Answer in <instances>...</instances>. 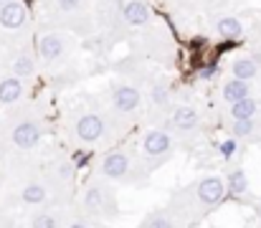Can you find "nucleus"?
<instances>
[{
    "label": "nucleus",
    "mask_w": 261,
    "mask_h": 228,
    "mask_svg": "<svg viewBox=\"0 0 261 228\" xmlns=\"http://www.w3.org/2000/svg\"><path fill=\"white\" fill-rule=\"evenodd\" d=\"M226 198L228 195H226L223 178L205 175V178H198V180L188 183L185 188L175 190L173 198L165 203V208H170L177 218H182L188 226H193L195 221H200L211 211H216Z\"/></svg>",
    "instance_id": "nucleus-1"
},
{
    "label": "nucleus",
    "mask_w": 261,
    "mask_h": 228,
    "mask_svg": "<svg viewBox=\"0 0 261 228\" xmlns=\"http://www.w3.org/2000/svg\"><path fill=\"white\" fill-rule=\"evenodd\" d=\"M82 213L84 218L107 223L119 218V200L114 195L112 183L101 180V178H91L84 190H82Z\"/></svg>",
    "instance_id": "nucleus-2"
},
{
    "label": "nucleus",
    "mask_w": 261,
    "mask_h": 228,
    "mask_svg": "<svg viewBox=\"0 0 261 228\" xmlns=\"http://www.w3.org/2000/svg\"><path fill=\"white\" fill-rule=\"evenodd\" d=\"M175 152L173 135L165 130H147L142 137V165L147 170L163 167Z\"/></svg>",
    "instance_id": "nucleus-3"
},
{
    "label": "nucleus",
    "mask_w": 261,
    "mask_h": 228,
    "mask_svg": "<svg viewBox=\"0 0 261 228\" xmlns=\"http://www.w3.org/2000/svg\"><path fill=\"white\" fill-rule=\"evenodd\" d=\"M137 165L124 150H109L99 162V178L107 183H137Z\"/></svg>",
    "instance_id": "nucleus-4"
},
{
    "label": "nucleus",
    "mask_w": 261,
    "mask_h": 228,
    "mask_svg": "<svg viewBox=\"0 0 261 228\" xmlns=\"http://www.w3.org/2000/svg\"><path fill=\"white\" fill-rule=\"evenodd\" d=\"M104 135H107V122H104V117L96 114V112L82 114L79 122H76V127H74V137H76L82 145H96V142L104 140Z\"/></svg>",
    "instance_id": "nucleus-5"
},
{
    "label": "nucleus",
    "mask_w": 261,
    "mask_h": 228,
    "mask_svg": "<svg viewBox=\"0 0 261 228\" xmlns=\"http://www.w3.org/2000/svg\"><path fill=\"white\" fill-rule=\"evenodd\" d=\"M109 102L119 114H132L142 104V91L132 84H112L109 89Z\"/></svg>",
    "instance_id": "nucleus-6"
},
{
    "label": "nucleus",
    "mask_w": 261,
    "mask_h": 228,
    "mask_svg": "<svg viewBox=\"0 0 261 228\" xmlns=\"http://www.w3.org/2000/svg\"><path fill=\"white\" fill-rule=\"evenodd\" d=\"M41 137H43V127H41V122H36V119H20V122L10 130V142H13L18 150H33V147H38Z\"/></svg>",
    "instance_id": "nucleus-7"
},
{
    "label": "nucleus",
    "mask_w": 261,
    "mask_h": 228,
    "mask_svg": "<svg viewBox=\"0 0 261 228\" xmlns=\"http://www.w3.org/2000/svg\"><path fill=\"white\" fill-rule=\"evenodd\" d=\"M69 46H66V38L61 33H43L38 38V56L46 61V64H56L66 56Z\"/></svg>",
    "instance_id": "nucleus-8"
},
{
    "label": "nucleus",
    "mask_w": 261,
    "mask_h": 228,
    "mask_svg": "<svg viewBox=\"0 0 261 228\" xmlns=\"http://www.w3.org/2000/svg\"><path fill=\"white\" fill-rule=\"evenodd\" d=\"M135 228H190L182 218H177L170 208H158V211H152V213H147L140 223Z\"/></svg>",
    "instance_id": "nucleus-9"
},
{
    "label": "nucleus",
    "mask_w": 261,
    "mask_h": 228,
    "mask_svg": "<svg viewBox=\"0 0 261 228\" xmlns=\"http://www.w3.org/2000/svg\"><path fill=\"white\" fill-rule=\"evenodd\" d=\"M28 20V8L20 3V0H10L0 8V26L8 28V31H18L23 28Z\"/></svg>",
    "instance_id": "nucleus-10"
},
{
    "label": "nucleus",
    "mask_w": 261,
    "mask_h": 228,
    "mask_svg": "<svg viewBox=\"0 0 261 228\" xmlns=\"http://www.w3.org/2000/svg\"><path fill=\"white\" fill-rule=\"evenodd\" d=\"M226 195H231L233 200H246L249 195V178L244 167H231L226 175Z\"/></svg>",
    "instance_id": "nucleus-11"
},
{
    "label": "nucleus",
    "mask_w": 261,
    "mask_h": 228,
    "mask_svg": "<svg viewBox=\"0 0 261 228\" xmlns=\"http://www.w3.org/2000/svg\"><path fill=\"white\" fill-rule=\"evenodd\" d=\"M122 18L127 26H147L150 18H152V10L145 0H127L124 8H122Z\"/></svg>",
    "instance_id": "nucleus-12"
},
{
    "label": "nucleus",
    "mask_w": 261,
    "mask_h": 228,
    "mask_svg": "<svg viewBox=\"0 0 261 228\" xmlns=\"http://www.w3.org/2000/svg\"><path fill=\"white\" fill-rule=\"evenodd\" d=\"M200 112L195 109V107H188V104H182V107H175L173 109V117H170V122H173V127L177 130H182V132H190V130H195L198 124H200Z\"/></svg>",
    "instance_id": "nucleus-13"
},
{
    "label": "nucleus",
    "mask_w": 261,
    "mask_h": 228,
    "mask_svg": "<svg viewBox=\"0 0 261 228\" xmlns=\"http://www.w3.org/2000/svg\"><path fill=\"white\" fill-rule=\"evenodd\" d=\"M20 203L23 206H31V208H36V206H46L48 203V188L43 185V183H38V180H33V183H25L23 188H20Z\"/></svg>",
    "instance_id": "nucleus-14"
},
{
    "label": "nucleus",
    "mask_w": 261,
    "mask_h": 228,
    "mask_svg": "<svg viewBox=\"0 0 261 228\" xmlns=\"http://www.w3.org/2000/svg\"><path fill=\"white\" fill-rule=\"evenodd\" d=\"M231 74L233 79H239V81H254V79H259L261 74V66L256 64V59L254 56H239L233 64H231Z\"/></svg>",
    "instance_id": "nucleus-15"
},
{
    "label": "nucleus",
    "mask_w": 261,
    "mask_h": 228,
    "mask_svg": "<svg viewBox=\"0 0 261 228\" xmlns=\"http://www.w3.org/2000/svg\"><path fill=\"white\" fill-rule=\"evenodd\" d=\"M23 94H25V86H23L20 79H15V76L0 79V104H5V107L15 104V102L23 99Z\"/></svg>",
    "instance_id": "nucleus-16"
},
{
    "label": "nucleus",
    "mask_w": 261,
    "mask_h": 228,
    "mask_svg": "<svg viewBox=\"0 0 261 228\" xmlns=\"http://www.w3.org/2000/svg\"><path fill=\"white\" fill-rule=\"evenodd\" d=\"M221 96L226 104H236V102H244L251 96V86L246 81H239V79H228L221 89Z\"/></svg>",
    "instance_id": "nucleus-17"
},
{
    "label": "nucleus",
    "mask_w": 261,
    "mask_h": 228,
    "mask_svg": "<svg viewBox=\"0 0 261 228\" xmlns=\"http://www.w3.org/2000/svg\"><path fill=\"white\" fill-rule=\"evenodd\" d=\"M231 119L233 122H249V119H256V114H259V102L254 99V96H249V99H244V102H236V104H231Z\"/></svg>",
    "instance_id": "nucleus-18"
},
{
    "label": "nucleus",
    "mask_w": 261,
    "mask_h": 228,
    "mask_svg": "<svg viewBox=\"0 0 261 228\" xmlns=\"http://www.w3.org/2000/svg\"><path fill=\"white\" fill-rule=\"evenodd\" d=\"M241 33H244V23H241L239 18H233V15H226V18H221V20L216 23V36L223 38V41L241 38Z\"/></svg>",
    "instance_id": "nucleus-19"
},
{
    "label": "nucleus",
    "mask_w": 261,
    "mask_h": 228,
    "mask_svg": "<svg viewBox=\"0 0 261 228\" xmlns=\"http://www.w3.org/2000/svg\"><path fill=\"white\" fill-rule=\"evenodd\" d=\"M36 74V61H33V56L31 54H18L15 59H13V76L15 79H28V76Z\"/></svg>",
    "instance_id": "nucleus-20"
},
{
    "label": "nucleus",
    "mask_w": 261,
    "mask_h": 228,
    "mask_svg": "<svg viewBox=\"0 0 261 228\" xmlns=\"http://www.w3.org/2000/svg\"><path fill=\"white\" fill-rule=\"evenodd\" d=\"M31 228H61V216L54 211H38L31 218Z\"/></svg>",
    "instance_id": "nucleus-21"
},
{
    "label": "nucleus",
    "mask_w": 261,
    "mask_h": 228,
    "mask_svg": "<svg viewBox=\"0 0 261 228\" xmlns=\"http://www.w3.org/2000/svg\"><path fill=\"white\" fill-rule=\"evenodd\" d=\"M231 137L233 140H244V137H251L256 135V119H249V122H231Z\"/></svg>",
    "instance_id": "nucleus-22"
},
{
    "label": "nucleus",
    "mask_w": 261,
    "mask_h": 228,
    "mask_svg": "<svg viewBox=\"0 0 261 228\" xmlns=\"http://www.w3.org/2000/svg\"><path fill=\"white\" fill-rule=\"evenodd\" d=\"M150 102L155 104V107H165L168 102H170V89H168V84H152V89H150Z\"/></svg>",
    "instance_id": "nucleus-23"
},
{
    "label": "nucleus",
    "mask_w": 261,
    "mask_h": 228,
    "mask_svg": "<svg viewBox=\"0 0 261 228\" xmlns=\"http://www.w3.org/2000/svg\"><path fill=\"white\" fill-rule=\"evenodd\" d=\"M56 8L61 13H84L87 10V0H56Z\"/></svg>",
    "instance_id": "nucleus-24"
},
{
    "label": "nucleus",
    "mask_w": 261,
    "mask_h": 228,
    "mask_svg": "<svg viewBox=\"0 0 261 228\" xmlns=\"http://www.w3.org/2000/svg\"><path fill=\"white\" fill-rule=\"evenodd\" d=\"M74 175H76V165H74V162H59V165H56V178H59V180L66 183V180H71Z\"/></svg>",
    "instance_id": "nucleus-25"
},
{
    "label": "nucleus",
    "mask_w": 261,
    "mask_h": 228,
    "mask_svg": "<svg viewBox=\"0 0 261 228\" xmlns=\"http://www.w3.org/2000/svg\"><path fill=\"white\" fill-rule=\"evenodd\" d=\"M66 228H112L107 226V223H99V221H91V218H76V221H71V223H66Z\"/></svg>",
    "instance_id": "nucleus-26"
},
{
    "label": "nucleus",
    "mask_w": 261,
    "mask_h": 228,
    "mask_svg": "<svg viewBox=\"0 0 261 228\" xmlns=\"http://www.w3.org/2000/svg\"><path fill=\"white\" fill-rule=\"evenodd\" d=\"M233 152H236V140H233V137H228V140L218 142V155H221L223 160H231V157H233Z\"/></svg>",
    "instance_id": "nucleus-27"
},
{
    "label": "nucleus",
    "mask_w": 261,
    "mask_h": 228,
    "mask_svg": "<svg viewBox=\"0 0 261 228\" xmlns=\"http://www.w3.org/2000/svg\"><path fill=\"white\" fill-rule=\"evenodd\" d=\"M216 74H218V66H216V64H208V66H203V69L198 71V79H200V81H211Z\"/></svg>",
    "instance_id": "nucleus-28"
},
{
    "label": "nucleus",
    "mask_w": 261,
    "mask_h": 228,
    "mask_svg": "<svg viewBox=\"0 0 261 228\" xmlns=\"http://www.w3.org/2000/svg\"><path fill=\"white\" fill-rule=\"evenodd\" d=\"M5 3H10V0H0V8H3V5H5Z\"/></svg>",
    "instance_id": "nucleus-29"
},
{
    "label": "nucleus",
    "mask_w": 261,
    "mask_h": 228,
    "mask_svg": "<svg viewBox=\"0 0 261 228\" xmlns=\"http://www.w3.org/2000/svg\"><path fill=\"white\" fill-rule=\"evenodd\" d=\"M259 208H261V203H259Z\"/></svg>",
    "instance_id": "nucleus-30"
}]
</instances>
